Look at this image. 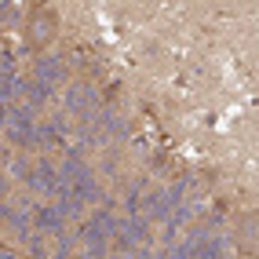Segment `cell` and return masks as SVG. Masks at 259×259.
Instances as JSON below:
<instances>
[{"instance_id": "1", "label": "cell", "mask_w": 259, "mask_h": 259, "mask_svg": "<svg viewBox=\"0 0 259 259\" xmlns=\"http://www.w3.org/2000/svg\"><path fill=\"white\" fill-rule=\"evenodd\" d=\"M59 37V15L55 11H37L26 26V48L29 51H44L51 40Z\"/></svg>"}]
</instances>
